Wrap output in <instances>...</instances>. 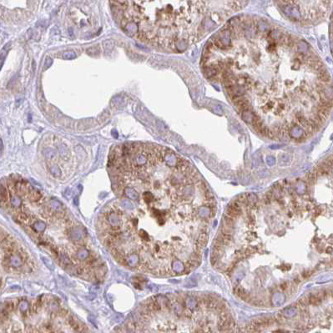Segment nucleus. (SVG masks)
Wrapping results in <instances>:
<instances>
[{"instance_id": "39448f33", "label": "nucleus", "mask_w": 333, "mask_h": 333, "mask_svg": "<svg viewBox=\"0 0 333 333\" xmlns=\"http://www.w3.org/2000/svg\"><path fill=\"white\" fill-rule=\"evenodd\" d=\"M125 262L126 265L129 267H135L139 263V257L137 254H130L125 258Z\"/></svg>"}, {"instance_id": "bb28decb", "label": "nucleus", "mask_w": 333, "mask_h": 333, "mask_svg": "<svg viewBox=\"0 0 333 333\" xmlns=\"http://www.w3.org/2000/svg\"><path fill=\"white\" fill-rule=\"evenodd\" d=\"M298 304H300L302 306H306L307 304H310V303H309V295H304V296H302V297L298 301Z\"/></svg>"}, {"instance_id": "6e6552de", "label": "nucleus", "mask_w": 333, "mask_h": 333, "mask_svg": "<svg viewBox=\"0 0 333 333\" xmlns=\"http://www.w3.org/2000/svg\"><path fill=\"white\" fill-rule=\"evenodd\" d=\"M216 239L219 240V241L222 243L224 245V246H225V245H229L230 243L232 242L233 237H232V235H230V234H225L223 232H220Z\"/></svg>"}, {"instance_id": "423d86ee", "label": "nucleus", "mask_w": 333, "mask_h": 333, "mask_svg": "<svg viewBox=\"0 0 333 333\" xmlns=\"http://www.w3.org/2000/svg\"><path fill=\"white\" fill-rule=\"evenodd\" d=\"M9 264L12 267L18 268V267H20L23 265V261L19 255L16 254V255H13L9 257Z\"/></svg>"}, {"instance_id": "c756f323", "label": "nucleus", "mask_w": 333, "mask_h": 333, "mask_svg": "<svg viewBox=\"0 0 333 333\" xmlns=\"http://www.w3.org/2000/svg\"><path fill=\"white\" fill-rule=\"evenodd\" d=\"M52 64V59L50 58H47L45 61V68H49Z\"/></svg>"}, {"instance_id": "2eb2a0df", "label": "nucleus", "mask_w": 333, "mask_h": 333, "mask_svg": "<svg viewBox=\"0 0 333 333\" xmlns=\"http://www.w3.org/2000/svg\"><path fill=\"white\" fill-rule=\"evenodd\" d=\"M10 203L14 208H19L22 204V200L18 196H12L10 198Z\"/></svg>"}, {"instance_id": "ddd939ff", "label": "nucleus", "mask_w": 333, "mask_h": 333, "mask_svg": "<svg viewBox=\"0 0 333 333\" xmlns=\"http://www.w3.org/2000/svg\"><path fill=\"white\" fill-rule=\"evenodd\" d=\"M90 256V252L87 249H81L76 253V257L79 261H84Z\"/></svg>"}, {"instance_id": "1a4fd4ad", "label": "nucleus", "mask_w": 333, "mask_h": 333, "mask_svg": "<svg viewBox=\"0 0 333 333\" xmlns=\"http://www.w3.org/2000/svg\"><path fill=\"white\" fill-rule=\"evenodd\" d=\"M124 194L129 199L132 200H138L139 198V195L135 189L131 187H127L124 189Z\"/></svg>"}, {"instance_id": "dca6fc26", "label": "nucleus", "mask_w": 333, "mask_h": 333, "mask_svg": "<svg viewBox=\"0 0 333 333\" xmlns=\"http://www.w3.org/2000/svg\"><path fill=\"white\" fill-rule=\"evenodd\" d=\"M8 189L6 188V186H4L3 184H2L1 185V201H2V203L7 201L8 198Z\"/></svg>"}, {"instance_id": "7ed1b4c3", "label": "nucleus", "mask_w": 333, "mask_h": 333, "mask_svg": "<svg viewBox=\"0 0 333 333\" xmlns=\"http://www.w3.org/2000/svg\"><path fill=\"white\" fill-rule=\"evenodd\" d=\"M69 236L70 239L74 241H81L84 236V230L80 227L73 228L69 232Z\"/></svg>"}, {"instance_id": "412c9836", "label": "nucleus", "mask_w": 333, "mask_h": 333, "mask_svg": "<svg viewBox=\"0 0 333 333\" xmlns=\"http://www.w3.org/2000/svg\"><path fill=\"white\" fill-rule=\"evenodd\" d=\"M49 170H50L51 174H53V176L59 177L61 175V170L58 165H52V166H50Z\"/></svg>"}, {"instance_id": "393cba45", "label": "nucleus", "mask_w": 333, "mask_h": 333, "mask_svg": "<svg viewBox=\"0 0 333 333\" xmlns=\"http://www.w3.org/2000/svg\"><path fill=\"white\" fill-rule=\"evenodd\" d=\"M18 308L21 312H26L28 309H29V303L26 301H22L20 302V303L18 304Z\"/></svg>"}, {"instance_id": "aec40b11", "label": "nucleus", "mask_w": 333, "mask_h": 333, "mask_svg": "<svg viewBox=\"0 0 333 333\" xmlns=\"http://www.w3.org/2000/svg\"><path fill=\"white\" fill-rule=\"evenodd\" d=\"M321 302V300L319 298L317 294H311L309 295V303L312 305H318Z\"/></svg>"}, {"instance_id": "9b49d317", "label": "nucleus", "mask_w": 333, "mask_h": 333, "mask_svg": "<svg viewBox=\"0 0 333 333\" xmlns=\"http://www.w3.org/2000/svg\"><path fill=\"white\" fill-rule=\"evenodd\" d=\"M28 197L29 199L31 201H34V202H37L40 200L41 198V194L40 192L37 190V189H34V188H31L29 193L28 194Z\"/></svg>"}, {"instance_id": "cd10ccee", "label": "nucleus", "mask_w": 333, "mask_h": 333, "mask_svg": "<svg viewBox=\"0 0 333 333\" xmlns=\"http://www.w3.org/2000/svg\"><path fill=\"white\" fill-rule=\"evenodd\" d=\"M139 236H140L143 240H144V241L148 240V238H149L148 234L144 231V230H140V231H139Z\"/></svg>"}, {"instance_id": "4be33fe9", "label": "nucleus", "mask_w": 333, "mask_h": 333, "mask_svg": "<svg viewBox=\"0 0 333 333\" xmlns=\"http://www.w3.org/2000/svg\"><path fill=\"white\" fill-rule=\"evenodd\" d=\"M76 58V53L74 51H67L63 53V59H67V60H71Z\"/></svg>"}, {"instance_id": "6ab92c4d", "label": "nucleus", "mask_w": 333, "mask_h": 333, "mask_svg": "<svg viewBox=\"0 0 333 333\" xmlns=\"http://www.w3.org/2000/svg\"><path fill=\"white\" fill-rule=\"evenodd\" d=\"M59 260H60L61 263L62 264H64V265H66V266H68V265H71V260H70V258L68 257V255H66V254H64V253H62L60 256H59Z\"/></svg>"}, {"instance_id": "f03ea898", "label": "nucleus", "mask_w": 333, "mask_h": 333, "mask_svg": "<svg viewBox=\"0 0 333 333\" xmlns=\"http://www.w3.org/2000/svg\"><path fill=\"white\" fill-rule=\"evenodd\" d=\"M241 215V204L238 200L230 203L226 211V215L233 219H237Z\"/></svg>"}, {"instance_id": "a878e982", "label": "nucleus", "mask_w": 333, "mask_h": 333, "mask_svg": "<svg viewBox=\"0 0 333 333\" xmlns=\"http://www.w3.org/2000/svg\"><path fill=\"white\" fill-rule=\"evenodd\" d=\"M143 198H144V200L145 202H147V203H150L152 200H153L154 196H153V194H152L151 192H150V191H146V192H144V195H143Z\"/></svg>"}, {"instance_id": "9d476101", "label": "nucleus", "mask_w": 333, "mask_h": 333, "mask_svg": "<svg viewBox=\"0 0 333 333\" xmlns=\"http://www.w3.org/2000/svg\"><path fill=\"white\" fill-rule=\"evenodd\" d=\"M207 239H208V237H207V235L205 233H202V234L200 235L198 240H197L196 244L197 251H199L198 250H200V249L202 250V248L204 247L206 242H207Z\"/></svg>"}, {"instance_id": "2f4dec72", "label": "nucleus", "mask_w": 333, "mask_h": 333, "mask_svg": "<svg viewBox=\"0 0 333 333\" xmlns=\"http://www.w3.org/2000/svg\"><path fill=\"white\" fill-rule=\"evenodd\" d=\"M13 333H22V332L20 330H17V331H14Z\"/></svg>"}, {"instance_id": "0eeeda50", "label": "nucleus", "mask_w": 333, "mask_h": 333, "mask_svg": "<svg viewBox=\"0 0 333 333\" xmlns=\"http://www.w3.org/2000/svg\"><path fill=\"white\" fill-rule=\"evenodd\" d=\"M234 292H235V295L243 301H248L250 299V294L241 287H235V290H234Z\"/></svg>"}, {"instance_id": "a211bd4d", "label": "nucleus", "mask_w": 333, "mask_h": 333, "mask_svg": "<svg viewBox=\"0 0 333 333\" xmlns=\"http://www.w3.org/2000/svg\"><path fill=\"white\" fill-rule=\"evenodd\" d=\"M41 260H42V261L44 262V264L46 265L47 268H49L50 271H53V269H54V265H53V261H52L49 258L42 256H41Z\"/></svg>"}, {"instance_id": "f8f14e48", "label": "nucleus", "mask_w": 333, "mask_h": 333, "mask_svg": "<svg viewBox=\"0 0 333 333\" xmlns=\"http://www.w3.org/2000/svg\"><path fill=\"white\" fill-rule=\"evenodd\" d=\"M32 228H33L35 231L38 232V233H39V232H43V231H44V230L46 229V224L44 222H43V221L38 220V221H36V222H34V223L33 224Z\"/></svg>"}, {"instance_id": "72a5a7b5", "label": "nucleus", "mask_w": 333, "mask_h": 333, "mask_svg": "<svg viewBox=\"0 0 333 333\" xmlns=\"http://www.w3.org/2000/svg\"><path fill=\"white\" fill-rule=\"evenodd\" d=\"M332 265H333V260H332Z\"/></svg>"}, {"instance_id": "c85d7f7f", "label": "nucleus", "mask_w": 333, "mask_h": 333, "mask_svg": "<svg viewBox=\"0 0 333 333\" xmlns=\"http://www.w3.org/2000/svg\"><path fill=\"white\" fill-rule=\"evenodd\" d=\"M254 251H255V250L253 249V248H251V247H250V248H247L246 250H245V253H244V255L245 256H250V255H251V254H253L254 253Z\"/></svg>"}, {"instance_id": "f257e3e1", "label": "nucleus", "mask_w": 333, "mask_h": 333, "mask_svg": "<svg viewBox=\"0 0 333 333\" xmlns=\"http://www.w3.org/2000/svg\"><path fill=\"white\" fill-rule=\"evenodd\" d=\"M116 2V1H115ZM120 21L131 37L181 52L204 38L232 13L239 1H117Z\"/></svg>"}, {"instance_id": "4468645a", "label": "nucleus", "mask_w": 333, "mask_h": 333, "mask_svg": "<svg viewBox=\"0 0 333 333\" xmlns=\"http://www.w3.org/2000/svg\"><path fill=\"white\" fill-rule=\"evenodd\" d=\"M49 207L54 211H59L62 209V204L56 200H51L49 202Z\"/></svg>"}, {"instance_id": "473e14b6", "label": "nucleus", "mask_w": 333, "mask_h": 333, "mask_svg": "<svg viewBox=\"0 0 333 333\" xmlns=\"http://www.w3.org/2000/svg\"><path fill=\"white\" fill-rule=\"evenodd\" d=\"M129 333H134V332H129Z\"/></svg>"}, {"instance_id": "b1692460", "label": "nucleus", "mask_w": 333, "mask_h": 333, "mask_svg": "<svg viewBox=\"0 0 333 333\" xmlns=\"http://www.w3.org/2000/svg\"><path fill=\"white\" fill-rule=\"evenodd\" d=\"M173 269L175 272H181L185 268L181 261H174L173 263Z\"/></svg>"}, {"instance_id": "20e7f679", "label": "nucleus", "mask_w": 333, "mask_h": 333, "mask_svg": "<svg viewBox=\"0 0 333 333\" xmlns=\"http://www.w3.org/2000/svg\"><path fill=\"white\" fill-rule=\"evenodd\" d=\"M108 222H109V226L113 228L120 227V226L121 224V220H120V216L114 212L110 213L108 215Z\"/></svg>"}, {"instance_id": "7c9ffc66", "label": "nucleus", "mask_w": 333, "mask_h": 333, "mask_svg": "<svg viewBox=\"0 0 333 333\" xmlns=\"http://www.w3.org/2000/svg\"><path fill=\"white\" fill-rule=\"evenodd\" d=\"M280 289H281V290H286V289L288 287L287 283V282H284V283L280 284Z\"/></svg>"}, {"instance_id": "5701e85b", "label": "nucleus", "mask_w": 333, "mask_h": 333, "mask_svg": "<svg viewBox=\"0 0 333 333\" xmlns=\"http://www.w3.org/2000/svg\"><path fill=\"white\" fill-rule=\"evenodd\" d=\"M121 206L126 210H133L134 209V204H132V202L129 201V200H123L121 201Z\"/></svg>"}, {"instance_id": "f3484780", "label": "nucleus", "mask_w": 333, "mask_h": 333, "mask_svg": "<svg viewBox=\"0 0 333 333\" xmlns=\"http://www.w3.org/2000/svg\"><path fill=\"white\" fill-rule=\"evenodd\" d=\"M234 224H235V222H234V219H233L228 217L226 215L224 217V219H223V226H224V227L233 229V227H234Z\"/></svg>"}]
</instances>
